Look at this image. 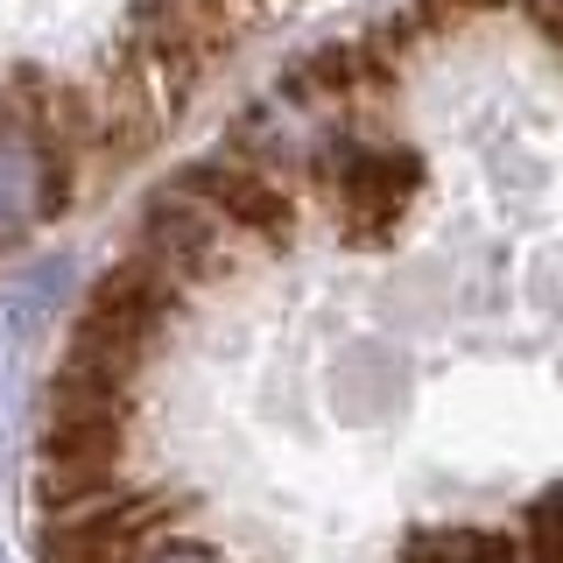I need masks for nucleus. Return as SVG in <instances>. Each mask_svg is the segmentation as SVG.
Masks as SVG:
<instances>
[{"mask_svg": "<svg viewBox=\"0 0 563 563\" xmlns=\"http://www.w3.org/2000/svg\"><path fill=\"white\" fill-rule=\"evenodd\" d=\"M176 282L155 261H120L113 275L92 289V303L78 317V339H70V366H92L106 380H128L141 366V352L155 345V331L176 317Z\"/></svg>", "mask_w": 563, "mask_h": 563, "instance_id": "nucleus-1", "label": "nucleus"}, {"mask_svg": "<svg viewBox=\"0 0 563 563\" xmlns=\"http://www.w3.org/2000/svg\"><path fill=\"white\" fill-rule=\"evenodd\" d=\"M141 261H155L176 289L184 282H219L233 275V225L211 205H198L190 190H169L141 211Z\"/></svg>", "mask_w": 563, "mask_h": 563, "instance_id": "nucleus-2", "label": "nucleus"}, {"mask_svg": "<svg viewBox=\"0 0 563 563\" xmlns=\"http://www.w3.org/2000/svg\"><path fill=\"white\" fill-rule=\"evenodd\" d=\"M184 190L198 205H211L225 225L254 233L261 246H282L296 233V198L282 190V176L254 169V163H198V169H184Z\"/></svg>", "mask_w": 563, "mask_h": 563, "instance_id": "nucleus-3", "label": "nucleus"}, {"mask_svg": "<svg viewBox=\"0 0 563 563\" xmlns=\"http://www.w3.org/2000/svg\"><path fill=\"white\" fill-rule=\"evenodd\" d=\"M57 205H64V169H57V155H49L29 128L0 120V246L22 233V225L49 219Z\"/></svg>", "mask_w": 563, "mask_h": 563, "instance_id": "nucleus-4", "label": "nucleus"}, {"mask_svg": "<svg viewBox=\"0 0 563 563\" xmlns=\"http://www.w3.org/2000/svg\"><path fill=\"white\" fill-rule=\"evenodd\" d=\"M155 528V507H78L49 528V563H141V542Z\"/></svg>", "mask_w": 563, "mask_h": 563, "instance_id": "nucleus-5", "label": "nucleus"}, {"mask_svg": "<svg viewBox=\"0 0 563 563\" xmlns=\"http://www.w3.org/2000/svg\"><path fill=\"white\" fill-rule=\"evenodd\" d=\"M416 190V163L409 155H345L339 169V198H345V219L352 233H387V219L401 211V198Z\"/></svg>", "mask_w": 563, "mask_h": 563, "instance_id": "nucleus-6", "label": "nucleus"}, {"mask_svg": "<svg viewBox=\"0 0 563 563\" xmlns=\"http://www.w3.org/2000/svg\"><path fill=\"white\" fill-rule=\"evenodd\" d=\"M409 563H515V542L451 528V536H416L409 542Z\"/></svg>", "mask_w": 563, "mask_h": 563, "instance_id": "nucleus-7", "label": "nucleus"}, {"mask_svg": "<svg viewBox=\"0 0 563 563\" xmlns=\"http://www.w3.org/2000/svg\"><path fill=\"white\" fill-rule=\"evenodd\" d=\"M528 556L563 563V486H550L536 507H528Z\"/></svg>", "mask_w": 563, "mask_h": 563, "instance_id": "nucleus-8", "label": "nucleus"}, {"mask_svg": "<svg viewBox=\"0 0 563 563\" xmlns=\"http://www.w3.org/2000/svg\"><path fill=\"white\" fill-rule=\"evenodd\" d=\"M416 8H430L437 22H457V14H493V8H515V0H416Z\"/></svg>", "mask_w": 563, "mask_h": 563, "instance_id": "nucleus-9", "label": "nucleus"}, {"mask_svg": "<svg viewBox=\"0 0 563 563\" xmlns=\"http://www.w3.org/2000/svg\"><path fill=\"white\" fill-rule=\"evenodd\" d=\"M528 14H536V29H550L563 43V0H528Z\"/></svg>", "mask_w": 563, "mask_h": 563, "instance_id": "nucleus-10", "label": "nucleus"}]
</instances>
